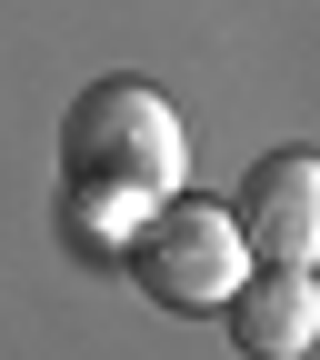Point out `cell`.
<instances>
[{"label": "cell", "mask_w": 320, "mask_h": 360, "mask_svg": "<svg viewBox=\"0 0 320 360\" xmlns=\"http://www.w3.org/2000/svg\"><path fill=\"white\" fill-rule=\"evenodd\" d=\"M231 210L260 260H320V150H260L241 170Z\"/></svg>", "instance_id": "3957f363"}, {"label": "cell", "mask_w": 320, "mask_h": 360, "mask_svg": "<svg viewBox=\"0 0 320 360\" xmlns=\"http://www.w3.org/2000/svg\"><path fill=\"white\" fill-rule=\"evenodd\" d=\"M191 130L151 80H90L60 120V191H130V200H180Z\"/></svg>", "instance_id": "6da1fadb"}, {"label": "cell", "mask_w": 320, "mask_h": 360, "mask_svg": "<svg viewBox=\"0 0 320 360\" xmlns=\"http://www.w3.org/2000/svg\"><path fill=\"white\" fill-rule=\"evenodd\" d=\"M130 290H151L160 310H231L241 281H250V231L231 200H200L180 191L141 220V240H130Z\"/></svg>", "instance_id": "7a4b0ae2"}, {"label": "cell", "mask_w": 320, "mask_h": 360, "mask_svg": "<svg viewBox=\"0 0 320 360\" xmlns=\"http://www.w3.org/2000/svg\"><path fill=\"white\" fill-rule=\"evenodd\" d=\"M220 321H231V340H241L250 360H300V350L320 340V281H310V260H270V270H250L241 300L220 310Z\"/></svg>", "instance_id": "277c9868"}]
</instances>
